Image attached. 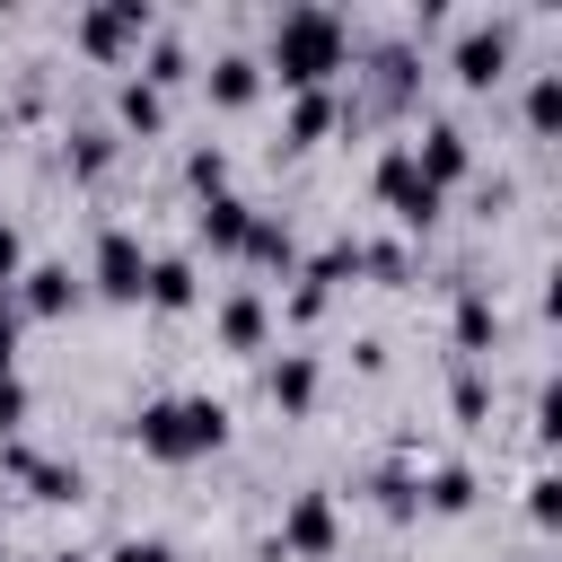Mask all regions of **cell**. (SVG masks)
Instances as JSON below:
<instances>
[{
  "label": "cell",
  "instance_id": "7402d4cb",
  "mask_svg": "<svg viewBox=\"0 0 562 562\" xmlns=\"http://www.w3.org/2000/svg\"><path fill=\"white\" fill-rule=\"evenodd\" d=\"M105 167H114V132L105 123H79L70 132V176H105Z\"/></svg>",
  "mask_w": 562,
  "mask_h": 562
},
{
  "label": "cell",
  "instance_id": "484cf974",
  "mask_svg": "<svg viewBox=\"0 0 562 562\" xmlns=\"http://www.w3.org/2000/svg\"><path fill=\"white\" fill-rule=\"evenodd\" d=\"M105 562H176V544H167V536H123Z\"/></svg>",
  "mask_w": 562,
  "mask_h": 562
},
{
  "label": "cell",
  "instance_id": "8fae6325",
  "mask_svg": "<svg viewBox=\"0 0 562 562\" xmlns=\"http://www.w3.org/2000/svg\"><path fill=\"white\" fill-rule=\"evenodd\" d=\"M140 299H149L158 316H184V307L202 299V281H193V255H149V281H140Z\"/></svg>",
  "mask_w": 562,
  "mask_h": 562
},
{
  "label": "cell",
  "instance_id": "9a60e30c",
  "mask_svg": "<svg viewBox=\"0 0 562 562\" xmlns=\"http://www.w3.org/2000/svg\"><path fill=\"white\" fill-rule=\"evenodd\" d=\"M263 386H272L281 413H307V404H316V351H281V360L263 369Z\"/></svg>",
  "mask_w": 562,
  "mask_h": 562
},
{
  "label": "cell",
  "instance_id": "2e32d148",
  "mask_svg": "<svg viewBox=\"0 0 562 562\" xmlns=\"http://www.w3.org/2000/svg\"><path fill=\"white\" fill-rule=\"evenodd\" d=\"M334 114H342V97H334V88H299V97H290V123H281V140H290V149H307L316 132H334Z\"/></svg>",
  "mask_w": 562,
  "mask_h": 562
},
{
  "label": "cell",
  "instance_id": "ac0fdd59",
  "mask_svg": "<svg viewBox=\"0 0 562 562\" xmlns=\"http://www.w3.org/2000/svg\"><path fill=\"white\" fill-rule=\"evenodd\" d=\"M448 334H457V351H465V360H474V351H492V334H501L492 299H483V290H457V316H448Z\"/></svg>",
  "mask_w": 562,
  "mask_h": 562
},
{
  "label": "cell",
  "instance_id": "ffe728a7",
  "mask_svg": "<svg viewBox=\"0 0 562 562\" xmlns=\"http://www.w3.org/2000/svg\"><path fill=\"white\" fill-rule=\"evenodd\" d=\"M465 501H474V474H465V465H430V474H422V509H439V518H457Z\"/></svg>",
  "mask_w": 562,
  "mask_h": 562
},
{
  "label": "cell",
  "instance_id": "d6a6232c",
  "mask_svg": "<svg viewBox=\"0 0 562 562\" xmlns=\"http://www.w3.org/2000/svg\"><path fill=\"white\" fill-rule=\"evenodd\" d=\"M53 562H88V553H53Z\"/></svg>",
  "mask_w": 562,
  "mask_h": 562
},
{
  "label": "cell",
  "instance_id": "83f0119b",
  "mask_svg": "<svg viewBox=\"0 0 562 562\" xmlns=\"http://www.w3.org/2000/svg\"><path fill=\"white\" fill-rule=\"evenodd\" d=\"M483 404H492V395H483V378H474V369H457V422H483Z\"/></svg>",
  "mask_w": 562,
  "mask_h": 562
},
{
  "label": "cell",
  "instance_id": "4dcf8cb0",
  "mask_svg": "<svg viewBox=\"0 0 562 562\" xmlns=\"http://www.w3.org/2000/svg\"><path fill=\"white\" fill-rule=\"evenodd\" d=\"M26 422V378H0V430Z\"/></svg>",
  "mask_w": 562,
  "mask_h": 562
},
{
  "label": "cell",
  "instance_id": "30bf717a",
  "mask_svg": "<svg viewBox=\"0 0 562 562\" xmlns=\"http://www.w3.org/2000/svg\"><path fill=\"white\" fill-rule=\"evenodd\" d=\"M0 465H9V474H18L35 501H79V465H70V457H44V448L9 439V448H0Z\"/></svg>",
  "mask_w": 562,
  "mask_h": 562
},
{
  "label": "cell",
  "instance_id": "4316f807",
  "mask_svg": "<svg viewBox=\"0 0 562 562\" xmlns=\"http://www.w3.org/2000/svg\"><path fill=\"white\" fill-rule=\"evenodd\" d=\"M553 509H562V483H553V474H536V483H527V518H536V527H553Z\"/></svg>",
  "mask_w": 562,
  "mask_h": 562
},
{
  "label": "cell",
  "instance_id": "cb8c5ba5",
  "mask_svg": "<svg viewBox=\"0 0 562 562\" xmlns=\"http://www.w3.org/2000/svg\"><path fill=\"white\" fill-rule=\"evenodd\" d=\"M527 123H536V132L562 123V70H536V79H527Z\"/></svg>",
  "mask_w": 562,
  "mask_h": 562
},
{
  "label": "cell",
  "instance_id": "6da1fadb",
  "mask_svg": "<svg viewBox=\"0 0 562 562\" xmlns=\"http://www.w3.org/2000/svg\"><path fill=\"white\" fill-rule=\"evenodd\" d=\"M132 439H140V457H158V465H193V457H211V448L228 439V404H220V395H158V404L132 413Z\"/></svg>",
  "mask_w": 562,
  "mask_h": 562
},
{
  "label": "cell",
  "instance_id": "4fadbf2b",
  "mask_svg": "<svg viewBox=\"0 0 562 562\" xmlns=\"http://www.w3.org/2000/svg\"><path fill=\"white\" fill-rule=\"evenodd\" d=\"M263 334H272L263 290H228V299H220V342H228V351H263Z\"/></svg>",
  "mask_w": 562,
  "mask_h": 562
},
{
  "label": "cell",
  "instance_id": "277c9868",
  "mask_svg": "<svg viewBox=\"0 0 562 562\" xmlns=\"http://www.w3.org/2000/svg\"><path fill=\"white\" fill-rule=\"evenodd\" d=\"M140 35H149V0H105V9H88V18L70 26V44H79L88 61H123Z\"/></svg>",
  "mask_w": 562,
  "mask_h": 562
},
{
  "label": "cell",
  "instance_id": "d6986e66",
  "mask_svg": "<svg viewBox=\"0 0 562 562\" xmlns=\"http://www.w3.org/2000/svg\"><path fill=\"white\" fill-rule=\"evenodd\" d=\"M114 114H123V132H140V140H149V132L167 123V97H158L149 79H123V88H114Z\"/></svg>",
  "mask_w": 562,
  "mask_h": 562
},
{
  "label": "cell",
  "instance_id": "d4e9b609",
  "mask_svg": "<svg viewBox=\"0 0 562 562\" xmlns=\"http://www.w3.org/2000/svg\"><path fill=\"white\" fill-rule=\"evenodd\" d=\"M184 184H193V202L228 193V149H193V158H184Z\"/></svg>",
  "mask_w": 562,
  "mask_h": 562
},
{
  "label": "cell",
  "instance_id": "8992f818",
  "mask_svg": "<svg viewBox=\"0 0 562 562\" xmlns=\"http://www.w3.org/2000/svg\"><path fill=\"white\" fill-rule=\"evenodd\" d=\"M342 544V518H334V501L325 492H299L290 509H281V553H299V562H325Z\"/></svg>",
  "mask_w": 562,
  "mask_h": 562
},
{
  "label": "cell",
  "instance_id": "9c48e42d",
  "mask_svg": "<svg viewBox=\"0 0 562 562\" xmlns=\"http://www.w3.org/2000/svg\"><path fill=\"white\" fill-rule=\"evenodd\" d=\"M9 307L18 316H61V307H79V272L70 263H26L9 281Z\"/></svg>",
  "mask_w": 562,
  "mask_h": 562
},
{
  "label": "cell",
  "instance_id": "e0dca14e",
  "mask_svg": "<svg viewBox=\"0 0 562 562\" xmlns=\"http://www.w3.org/2000/svg\"><path fill=\"white\" fill-rule=\"evenodd\" d=\"M202 88H211L220 105H246V97L263 88V61H255V53H220V61L202 70Z\"/></svg>",
  "mask_w": 562,
  "mask_h": 562
},
{
  "label": "cell",
  "instance_id": "52a82bcc",
  "mask_svg": "<svg viewBox=\"0 0 562 562\" xmlns=\"http://www.w3.org/2000/svg\"><path fill=\"white\" fill-rule=\"evenodd\" d=\"M509 70V18H474L465 35H457V79L465 88H492Z\"/></svg>",
  "mask_w": 562,
  "mask_h": 562
},
{
  "label": "cell",
  "instance_id": "ba28073f",
  "mask_svg": "<svg viewBox=\"0 0 562 562\" xmlns=\"http://www.w3.org/2000/svg\"><path fill=\"white\" fill-rule=\"evenodd\" d=\"M404 149H413V167H422V184H439V193H448V184H457V176L474 167V149H465V132H457L448 114H439V123H422V140H404Z\"/></svg>",
  "mask_w": 562,
  "mask_h": 562
},
{
  "label": "cell",
  "instance_id": "44dd1931",
  "mask_svg": "<svg viewBox=\"0 0 562 562\" xmlns=\"http://www.w3.org/2000/svg\"><path fill=\"white\" fill-rule=\"evenodd\" d=\"M369 492H378V509H386V518L422 509V474H413V465H378V474H369Z\"/></svg>",
  "mask_w": 562,
  "mask_h": 562
},
{
  "label": "cell",
  "instance_id": "3957f363",
  "mask_svg": "<svg viewBox=\"0 0 562 562\" xmlns=\"http://www.w3.org/2000/svg\"><path fill=\"white\" fill-rule=\"evenodd\" d=\"M369 184H378V202H386L404 228H430V220H439V184H422V167H413V149H404V140H395V149H378Z\"/></svg>",
  "mask_w": 562,
  "mask_h": 562
},
{
  "label": "cell",
  "instance_id": "1f68e13d",
  "mask_svg": "<svg viewBox=\"0 0 562 562\" xmlns=\"http://www.w3.org/2000/svg\"><path fill=\"white\" fill-rule=\"evenodd\" d=\"M18 272H26V255H18V228H9V220H0V290H9V281H18Z\"/></svg>",
  "mask_w": 562,
  "mask_h": 562
},
{
  "label": "cell",
  "instance_id": "7c38bea8",
  "mask_svg": "<svg viewBox=\"0 0 562 562\" xmlns=\"http://www.w3.org/2000/svg\"><path fill=\"white\" fill-rule=\"evenodd\" d=\"M246 220H255V202H237V193L193 202V237H202V246H220V255H237V246H246Z\"/></svg>",
  "mask_w": 562,
  "mask_h": 562
},
{
  "label": "cell",
  "instance_id": "5bb4252c",
  "mask_svg": "<svg viewBox=\"0 0 562 562\" xmlns=\"http://www.w3.org/2000/svg\"><path fill=\"white\" fill-rule=\"evenodd\" d=\"M246 263H263V272H290L299 263V237H290V220H272V211H255L246 220V246H237Z\"/></svg>",
  "mask_w": 562,
  "mask_h": 562
},
{
  "label": "cell",
  "instance_id": "5b68a950",
  "mask_svg": "<svg viewBox=\"0 0 562 562\" xmlns=\"http://www.w3.org/2000/svg\"><path fill=\"white\" fill-rule=\"evenodd\" d=\"M88 281H97L105 299H140V281H149V246H140L132 228H105L97 255H88Z\"/></svg>",
  "mask_w": 562,
  "mask_h": 562
},
{
  "label": "cell",
  "instance_id": "603a6c76",
  "mask_svg": "<svg viewBox=\"0 0 562 562\" xmlns=\"http://www.w3.org/2000/svg\"><path fill=\"white\" fill-rule=\"evenodd\" d=\"M184 70H193V53H184V35H158V44H149V70H140V79H149V88L167 97V88H176Z\"/></svg>",
  "mask_w": 562,
  "mask_h": 562
},
{
  "label": "cell",
  "instance_id": "f1b7e54d",
  "mask_svg": "<svg viewBox=\"0 0 562 562\" xmlns=\"http://www.w3.org/2000/svg\"><path fill=\"white\" fill-rule=\"evenodd\" d=\"M0 378H18V307H9V290H0Z\"/></svg>",
  "mask_w": 562,
  "mask_h": 562
},
{
  "label": "cell",
  "instance_id": "f546056e",
  "mask_svg": "<svg viewBox=\"0 0 562 562\" xmlns=\"http://www.w3.org/2000/svg\"><path fill=\"white\" fill-rule=\"evenodd\" d=\"M325 299H334V290H316V281H299V290H290V316H299V325H316V316H325Z\"/></svg>",
  "mask_w": 562,
  "mask_h": 562
},
{
  "label": "cell",
  "instance_id": "7a4b0ae2",
  "mask_svg": "<svg viewBox=\"0 0 562 562\" xmlns=\"http://www.w3.org/2000/svg\"><path fill=\"white\" fill-rule=\"evenodd\" d=\"M342 18L334 9H281L272 18V70H281V88H325L334 70H342Z\"/></svg>",
  "mask_w": 562,
  "mask_h": 562
}]
</instances>
